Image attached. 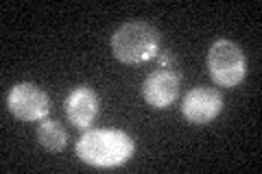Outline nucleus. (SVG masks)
<instances>
[{
    "label": "nucleus",
    "mask_w": 262,
    "mask_h": 174,
    "mask_svg": "<svg viewBox=\"0 0 262 174\" xmlns=\"http://www.w3.org/2000/svg\"><path fill=\"white\" fill-rule=\"evenodd\" d=\"M7 107L22 122L46 120L48 111H51L46 92L42 87L33 85V83H18V85H13L9 96H7Z\"/></svg>",
    "instance_id": "obj_4"
},
{
    "label": "nucleus",
    "mask_w": 262,
    "mask_h": 174,
    "mask_svg": "<svg viewBox=\"0 0 262 174\" xmlns=\"http://www.w3.org/2000/svg\"><path fill=\"white\" fill-rule=\"evenodd\" d=\"M160 63H162L166 70H170V63H173V57H170L168 53H166V55H162V57H160Z\"/></svg>",
    "instance_id": "obj_9"
},
{
    "label": "nucleus",
    "mask_w": 262,
    "mask_h": 174,
    "mask_svg": "<svg viewBox=\"0 0 262 174\" xmlns=\"http://www.w3.org/2000/svg\"><path fill=\"white\" fill-rule=\"evenodd\" d=\"M66 115L72 127L88 129L98 115V96L85 85L75 87L66 98Z\"/></svg>",
    "instance_id": "obj_7"
},
{
    "label": "nucleus",
    "mask_w": 262,
    "mask_h": 174,
    "mask_svg": "<svg viewBox=\"0 0 262 174\" xmlns=\"http://www.w3.org/2000/svg\"><path fill=\"white\" fill-rule=\"evenodd\" d=\"M37 142L46 151L59 153L68 144V137H66V131L61 129V124H57L55 120H42V124L37 127Z\"/></svg>",
    "instance_id": "obj_8"
},
{
    "label": "nucleus",
    "mask_w": 262,
    "mask_h": 174,
    "mask_svg": "<svg viewBox=\"0 0 262 174\" xmlns=\"http://www.w3.org/2000/svg\"><path fill=\"white\" fill-rule=\"evenodd\" d=\"M162 37L151 24L129 22L112 35V53L120 63L138 65L149 59H155L160 53Z\"/></svg>",
    "instance_id": "obj_2"
},
{
    "label": "nucleus",
    "mask_w": 262,
    "mask_h": 174,
    "mask_svg": "<svg viewBox=\"0 0 262 174\" xmlns=\"http://www.w3.org/2000/svg\"><path fill=\"white\" fill-rule=\"evenodd\" d=\"M179 94V77L170 70H158L142 83V96L155 109H166Z\"/></svg>",
    "instance_id": "obj_6"
},
{
    "label": "nucleus",
    "mask_w": 262,
    "mask_h": 174,
    "mask_svg": "<svg viewBox=\"0 0 262 174\" xmlns=\"http://www.w3.org/2000/svg\"><path fill=\"white\" fill-rule=\"evenodd\" d=\"M208 70L212 81L221 87H236L241 85L247 72V61L245 55L234 41L219 39L212 44L208 53Z\"/></svg>",
    "instance_id": "obj_3"
},
{
    "label": "nucleus",
    "mask_w": 262,
    "mask_h": 174,
    "mask_svg": "<svg viewBox=\"0 0 262 174\" xmlns=\"http://www.w3.org/2000/svg\"><path fill=\"white\" fill-rule=\"evenodd\" d=\"M136 144L131 135L120 129H92L85 131L77 142L81 161L94 168H116L131 159Z\"/></svg>",
    "instance_id": "obj_1"
},
{
    "label": "nucleus",
    "mask_w": 262,
    "mask_h": 174,
    "mask_svg": "<svg viewBox=\"0 0 262 174\" xmlns=\"http://www.w3.org/2000/svg\"><path fill=\"white\" fill-rule=\"evenodd\" d=\"M223 109V98L212 87H194L184 96L182 113L190 124H208Z\"/></svg>",
    "instance_id": "obj_5"
}]
</instances>
